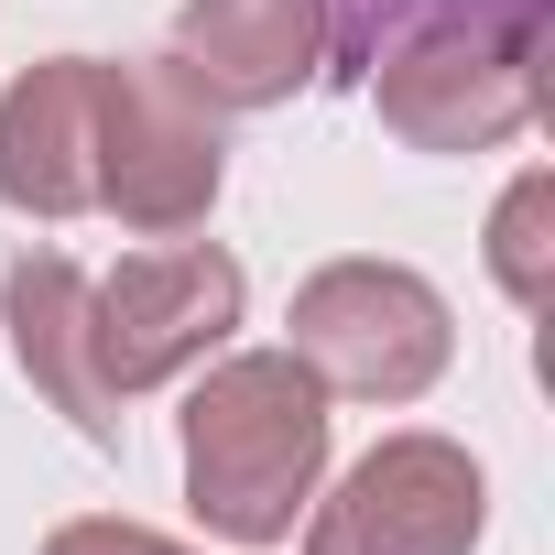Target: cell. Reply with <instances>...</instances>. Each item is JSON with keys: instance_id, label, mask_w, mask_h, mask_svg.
Masks as SVG:
<instances>
[{"instance_id": "1", "label": "cell", "mask_w": 555, "mask_h": 555, "mask_svg": "<svg viewBox=\"0 0 555 555\" xmlns=\"http://www.w3.org/2000/svg\"><path fill=\"white\" fill-rule=\"evenodd\" d=\"M327 479V392L295 349H229L185 392V512L218 544H284Z\"/></svg>"}, {"instance_id": "2", "label": "cell", "mask_w": 555, "mask_h": 555, "mask_svg": "<svg viewBox=\"0 0 555 555\" xmlns=\"http://www.w3.org/2000/svg\"><path fill=\"white\" fill-rule=\"evenodd\" d=\"M284 327H295L284 349L317 371L327 403H425L447 382V360H457V317L414 261H327V272H306Z\"/></svg>"}, {"instance_id": "3", "label": "cell", "mask_w": 555, "mask_h": 555, "mask_svg": "<svg viewBox=\"0 0 555 555\" xmlns=\"http://www.w3.org/2000/svg\"><path fill=\"white\" fill-rule=\"evenodd\" d=\"M229 109H207L175 55H99V207L142 240L207 229L229 185Z\"/></svg>"}, {"instance_id": "4", "label": "cell", "mask_w": 555, "mask_h": 555, "mask_svg": "<svg viewBox=\"0 0 555 555\" xmlns=\"http://www.w3.org/2000/svg\"><path fill=\"white\" fill-rule=\"evenodd\" d=\"M371 109L392 142L414 153H501L512 131H533L544 109V34H512V23H436V34H403L360 66Z\"/></svg>"}, {"instance_id": "5", "label": "cell", "mask_w": 555, "mask_h": 555, "mask_svg": "<svg viewBox=\"0 0 555 555\" xmlns=\"http://www.w3.org/2000/svg\"><path fill=\"white\" fill-rule=\"evenodd\" d=\"M250 284L218 240H164V250H131L120 272H88V360L109 382V403H142L185 371H207L240 327Z\"/></svg>"}, {"instance_id": "6", "label": "cell", "mask_w": 555, "mask_h": 555, "mask_svg": "<svg viewBox=\"0 0 555 555\" xmlns=\"http://www.w3.org/2000/svg\"><path fill=\"white\" fill-rule=\"evenodd\" d=\"M490 522V479L457 436H382L327 501H306V555H468Z\"/></svg>"}, {"instance_id": "7", "label": "cell", "mask_w": 555, "mask_h": 555, "mask_svg": "<svg viewBox=\"0 0 555 555\" xmlns=\"http://www.w3.org/2000/svg\"><path fill=\"white\" fill-rule=\"evenodd\" d=\"M164 55L207 109H284L327 77V0H185Z\"/></svg>"}, {"instance_id": "8", "label": "cell", "mask_w": 555, "mask_h": 555, "mask_svg": "<svg viewBox=\"0 0 555 555\" xmlns=\"http://www.w3.org/2000/svg\"><path fill=\"white\" fill-rule=\"evenodd\" d=\"M0 207L44 229L99 207V55H44L0 88Z\"/></svg>"}, {"instance_id": "9", "label": "cell", "mask_w": 555, "mask_h": 555, "mask_svg": "<svg viewBox=\"0 0 555 555\" xmlns=\"http://www.w3.org/2000/svg\"><path fill=\"white\" fill-rule=\"evenodd\" d=\"M0 327H12V371L88 436V447H120V403L88 360V272L66 250H23L12 284H0Z\"/></svg>"}, {"instance_id": "10", "label": "cell", "mask_w": 555, "mask_h": 555, "mask_svg": "<svg viewBox=\"0 0 555 555\" xmlns=\"http://www.w3.org/2000/svg\"><path fill=\"white\" fill-rule=\"evenodd\" d=\"M436 23H512V34H544L555 0H327V77H360L382 44L436 34Z\"/></svg>"}, {"instance_id": "11", "label": "cell", "mask_w": 555, "mask_h": 555, "mask_svg": "<svg viewBox=\"0 0 555 555\" xmlns=\"http://www.w3.org/2000/svg\"><path fill=\"white\" fill-rule=\"evenodd\" d=\"M490 284H501L522 317L555 306V175H544V164L512 175V196L490 207Z\"/></svg>"}, {"instance_id": "12", "label": "cell", "mask_w": 555, "mask_h": 555, "mask_svg": "<svg viewBox=\"0 0 555 555\" xmlns=\"http://www.w3.org/2000/svg\"><path fill=\"white\" fill-rule=\"evenodd\" d=\"M44 555H185V544H175V533H153V522L88 512V522H55V533H44Z\"/></svg>"}]
</instances>
